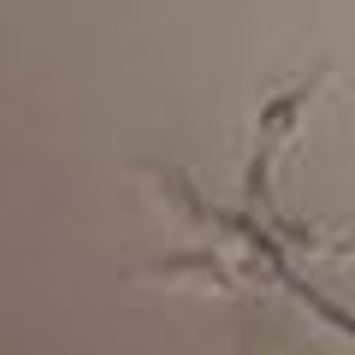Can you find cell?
<instances>
[{"label":"cell","mask_w":355,"mask_h":355,"mask_svg":"<svg viewBox=\"0 0 355 355\" xmlns=\"http://www.w3.org/2000/svg\"><path fill=\"white\" fill-rule=\"evenodd\" d=\"M320 83H326V65H320V71L308 77V83H296L291 95H279V101L266 107V113H261V137H266L261 148H272V137H284V130H291V119H296V113H302V107H308V95H314Z\"/></svg>","instance_id":"obj_1"}]
</instances>
